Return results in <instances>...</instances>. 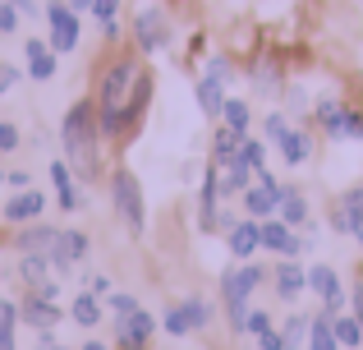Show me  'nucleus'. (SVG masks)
<instances>
[{
    "label": "nucleus",
    "instance_id": "45",
    "mask_svg": "<svg viewBox=\"0 0 363 350\" xmlns=\"http://www.w3.org/2000/svg\"><path fill=\"white\" fill-rule=\"evenodd\" d=\"M92 295H97V300L111 295V281H106V277H92Z\"/></svg>",
    "mask_w": 363,
    "mask_h": 350
},
{
    "label": "nucleus",
    "instance_id": "44",
    "mask_svg": "<svg viewBox=\"0 0 363 350\" xmlns=\"http://www.w3.org/2000/svg\"><path fill=\"white\" fill-rule=\"evenodd\" d=\"M350 305H354V318H359V327H363V286H354V295H350Z\"/></svg>",
    "mask_w": 363,
    "mask_h": 350
},
{
    "label": "nucleus",
    "instance_id": "32",
    "mask_svg": "<svg viewBox=\"0 0 363 350\" xmlns=\"http://www.w3.org/2000/svg\"><path fill=\"white\" fill-rule=\"evenodd\" d=\"M14 323H18V309L0 305V350H14Z\"/></svg>",
    "mask_w": 363,
    "mask_h": 350
},
{
    "label": "nucleus",
    "instance_id": "26",
    "mask_svg": "<svg viewBox=\"0 0 363 350\" xmlns=\"http://www.w3.org/2000/svg\"><path fill=\"white\" fill-rule=\"evenodd\" d=\"M230 166H240V171H248V175L267 171V148H262V138H244V148L235 153Z\"/></svg>",
    "mask_w": 363,
    "mask_h": 350
},
{
    "label": "nucleus",
    "instance_id": "40",
    "mask_svg": "<svg viewBox=\"0 0 363 350\" xmlns=\"http://www.w3.org/2000/svg\"><path fill=\"white\" fill-rule=\"evenodd\" d=\"M285 129H290V120H285V116H267V138H272V143L285 134Z\"/></svg>",
    "mask_w": 363,
    "mask_h": 350
},
{
    "label": "nucleus",
    "instance_id": "28",
    "mask_svg": "<svg viewBox=\"0 0 363 350\" xmlns=\"http://www.w3.org/2000/svg\"><path fill=\"white\" fill-rule=\"evenodd\" d=\"M69 314H74V323H79V327H97L101 323V300L92 295V290H83V295L74 300Z\"/></svg>",
    "mask_w": 363,
    "mask_h": 350
},
{
    "label": "nucleus",
    "instance_id": "48",
    "mask_svg": "<svg viewBox=\"0 0 363 350\" xmlns=\"http://www.w3.org/2000/svg\"><path fill=\"white\" fill-rule=\"evenodd\" d=\"M42 350H65V346H42Z\"/></svg>",
    "mask_w": 363,
    "mask_h": 350
},
{
    "label": "nucleus",
    "instance_id": "3",
    "mask_svg": "<svg viewBox=\"0 0 363 350\" xmlns=\"http://www.w3.org/2000/svg\"><path fill=\"white\" fill-rule=\"evenodd\" d=\"M262 277H267V272L257 268L253 258L235 263V268L221 272V300H225V314H230V327L240 337H244V327H248V295L262 286Z\"/></svg>",
    "mask_w": 363,
    "mask_h": 350
},
{
    "label": "nucleus",
    "instance_id": "12",
    "mask_svg": "<svg viewBox=\"0 0 363 350\" xmlns=\"http://www.w3.org/2000/svg\"><path fill=\"white\" fill-rule=\"evenodd\" d=\"M331 226L340 235H363V189H345L340 203L331 207Z\"/></svg>",
    "mask_w": 363,
    "mask_h": 350
},
{
    "label": "nucleus",
    "instance_id": "42",
    "mask_svg": "<svg viewBox=\"0 0 363 350\" xmlns=\"http://www.w3.org/2000/svg\"><path fill=\"white\" fill-rule=\"evenodd\" d=\"M230 74H235V70H230V65H225V60H212V65H207V79H221V83H225V79H230Z\"/></svg>",
    "mask_w": 363,
    "mask_h": 350
},
{
    "label": "nucleus",
    "instance_id": "49",
    "mask_svg": "<svg viewBox=\"0 0 363 350\" xmlns=\"http://www.w3.org/2000/svg\"><path fill=\"white\" fill-rule=\"evenodd\" d=\"M359 244H363V235H359Z\"/></svg>",
    "mask_w": 363,
    "mask_h": 350
},
{
    "label": "nucleus",
    "instance_id": "24",
    "mask_svg": "<svg viewBox=\"0 0 363 350\" xmlns=\"http://www.w3.org/2000/svg\"><path fill=\"white\" fill-rule=\"evenodd\" d=\"M331 318H336V314H318V318H308V350H340Z\"/></svg>",
    "mask_w": 363,
    "mask_h": 350
},
{
    "label": "nucleus",
    "instance_id": "18",
    "mask_svg": "<svg viewBox=\"0 0 363 350\" xmlns=\"http://www.w3.org/2000/svg\"><path fill=\"white\" fill-rule=\"evenodd\" d=\"M198 106H203L207 120H221V111H225V83L203 74V79H198Z\"/></svg>",
    "mask_w": 363,
    "mask_h": 350
},
{
    "label": "nucleus",
    "instance_id": "16",
    "mask_svg": "<svg viewBox=\"0 0 363 350\" xmlns=\"http://www.w3.org/2000/svg\"><path fill=\"white\" fill-rule=\"evenodd\" d=\"M18 318H28L37 332H51V327L60 323V309H55V300H46V295H37V290H33V300L18 309Z\"/></svg>",
    "mask_w": 363,
    "mask_h": 350
},
{
    "label": "nucleus",
    "instance_id": "31",
    "mask_svg": "<svg viewBox=\"0 0 363 350\" xmlns=\"http://www.w3.org/2000/svg\"><path fill=\"white\" fill-rule=\"evenodd\" d=\"M179 305H184L189 327H194V332H203V327L212 323V305H207V300H179Z\"/></svg>",
    "mask_w": 363,
    "mask_h": 350
},
{
    "label": "nucleus",
    "instance_id": "41",
    "mask_svg": "<svg viewBox=\"0 0 363 350\" xmlns=\"http://www.w3.org/2000/svg\"><path fill=\"white\" fill-rule=\"evenodd\" d=\"M257 346H262V350H285V337L272 327V332H262V337H257Z\"/></svg>",
    "mask_w": 363,
    "mask_h": 350
},
{
    "label": "nucleus",
    "instance_id": "27",
    "mask_svg": "<svg viewBox=\"0 0 363 350\" xmlns=\"http://www.w3.org/2000/svg\"><path fill=\"white\" fill-rule=\"evenodd\" d=\"M331 327H336L340 350H359V346H363V327H359L354 314H336V318H331Z\"/></svg>",
    "mask_w": 363,
    "mask_h": 350
},
{
    "label": "nucleus",
    "instance_id": "38",
    "mask_svg": "<svg viewBox=\"0 0 363 350\" xmlns=\"http://www.w3.org/2000/svg\"><path fill=\"white\" fill-rule=\"evenodd\" d=\"M14 28H18V5L5 0V5H0V33H14Z\"/></svg>",
    "mask_w": 363,
    "mask_h": 350
},
{
    "label": "nucleus",
    "instance_id": "1",
    "mask_svg": "<svg viewBox=\"0 0 363 350\" xmlns=\"http://www.w3.org/2000/svg\"><path fill=\"white\" fill-rule=\"evenodd\" d=\"M138 60L133 55H120L101 70V83H97V125H101V138H120L129 134V97H133V83H138Z\"/></svg>",
    "mask_w": 363,
    "mask_h": 350
},
{
    "label": "nucleus",
    "instance_id": "46",
    "mask_svg": "<svg viewBox=\"0 0 363 350\" xmlns=\"http://www.w3.org/2000/svg\"><path fill=\"white\" fill-rule=\"evenodd\" d=\"M9 5H18V9H33V0H9Z\"/></svg>",
    "mask_w": 363,
    "mask_h": 350
},
{
    "label": "nucleus",
    "instance_id": "33",
    "mask_svg": "<svg viewBox=\"0 0 363 350\" xmlns=\"http://www.w3.org/2000/svg\"><path fill=\"white\" fill-rule=\"evenodd\" d=\"M161 327H166L170 337H184V332H194V327H189V314H184V305H170V309H166V318H161Z\"/></svg>",
    "mask_w": 363,
    "mask_h": 350
},
{
    "label": "nucleus",
    "instance_id": "11",
    "mask_svg": "<svg viewBox=\"0 0 363 350\" xmlns=\"http://www.w3.org/2000/svg\"><path fill=\"white\" fill-rule=\"evenodd\" d=\"M133 37H138L143 51H161V46L170 42V23L161 9H143L138 18H133Z\"/></svg>",
    "mask_w": 363,
    "mask_h": 350
},
{
    "label": "nucleus",
    "instance_id": "10",
    "mask_svg": "<svg viewBox=\"0 0 363 350\" xmlns=\"http://www.w3.org/2000/svg\"><path fill=\"white\" fill-rule=\"evenodd\" d=\"M308 290L322 300V309H327V314H340V309H345V290H340V277H336V268H327V263L308 268Z\"/></svg>",
    "mask_w": 363,
    "mask_h": 350
},
{
    "label": "nucleus",
    "instance_id": "22",
    "mask_svg": "<svg viewBox=\"0 0 363 350\" xmlns=\"http://www.w3.org/2000/svg\"><path fill=\"white\" fill-rule=\"evenodd\" d=\"M28 74H33L37 83H46L55 74V51L46 42H28Z\"/></svg>",
    "mask_w": 363,
    "mask_h": 350
},
{
    "label": "nucleus",
    "instance_id": "37",
    "mask_svg": "<svg viewBox=\"0 0 363 350\" xmlns=\"http://www.w3.org/2000/svg\"><path fill=\"white\" fill-rule=\"evenodd\" d=\"M14 148H18V129L9 120H0V153H14Z\"/></svg>",
    "mask_w": 363,
    "mask_h": 350
},
{
    "label": "nucleus",
    "instance_id": "6",
    "mask_svg": "<svg viewBox=\"0 0 363 350\" xmlns=\"http://www.w3.org/2000/svg\"><path fill=\"white\" fill-rule=\"evenodd\" d=\"M240 203H244V217H253V222H272L276 207H281V185H276L267 171H257V185L244 189Z\"/></svg>",
    "mask_w": 363,
    "mask_h": 350
},
{
    "label": "nucleus",
    "instance_id": "19",
    "mask_svg": "<svg viewBox=\"0 0 363 350\" xmlns=\"http://www.w3.org/2000/svg\"><path fill=\"white\" fill-rule=\"evenodd\" d=\"M276 153H281L285 166H303V162H308V153H313V143L299 134V129H285V134L276 138Z\"/></svg>",
    "mask_w": 363,
    "mask_h": 350
},
{
    "label": "nucleus",
    "instance_id": "36",
    "mask_svg": "<svg viewBox=\"0 0 363 350\" xmlns=\"http://www.w3.org/2000/svg\"><path fill=\"white\" fill-rule=\"evenodd\" d=\"M116 9H120V0H92V14L101 18V28L116 23Z\"/></svg>",
    "mask_w": 363,
    "mask_h": 350
},
{
    "label": "nucleus",
    "instance_id": "14",
    "mask_svg": "<svg viewBox=\"0 0 363 350\" xmlns=\"http://www.w3.org/2000/svg\"><path fill=\"white\" fill-rule=\"evenodd\" d=\"M5 222H37V217L46 212V194H37V189H23V194H14L5 207Z\"/></svg>",
    "mask_w": 363,
    "mask_h": 350
},
{
    "label": "nucleus",
    "instance_id": "23",
    "mask_svg": "<svg viewBox=\"0 0 363 350\" xmlns=\"http://www.w3.org/2000/svg\"><path fill=\"white\" fill-rule=\"evenodd\" d=\"M147 102H152V74L143 70L138 83H133V97H129V111H124V120H129V129H138V120L147 116Z\"/></svg>",
    "mask_w": 363,
    "mask_h": 350
},
{
    "label": "nucleus",
    "instance_id": "4",
    "mask_svg": "<svg viewBox=\"0 0 363 350\" xmlns=\"http://www.w3.org/2000/svg\"><path fill=\"white\" fill-rule=\"evenodd\" d=\"M111 198H116V212L124 217V226L138 235L143 226H147V207H143V185H138V175L120 166V171L111 175Z\"/></svg>",
    "mask_w": 363,
    "mask_h": 350
},
{
    "label": "nucleus",
    "instance_id": "7",
    "mask_svg": "<svg viewBox=\"0 0 363 350\" xmlns=\"http://www.w3.org/2000/svg\"><path fill=\"white\" fill-rule=\"evenodd\" d=\"M152 332H157V318H152L147 309H133V314L116 318V341H120V350H147Z\"/></svg>",
    "mask_w": 363,
    "mask_h": 350
},
{
    "label": "nucleus",
    "instance_id": "2",
    "mask_svg": "<svg viewBox=\"0 0 363 350\" xmlns=\"http://www.w3.org/2000/svg\"><path fill=\"white\" fill-rule=\"evenodd\" d=\"M60 138H65V157H69V171L79 180H97V138H101V125H97V102H74L69 116L60 125Z\"/></svg>",
    "mask_w": 363,
    "mask_h": 350
},
{
    "label": "nucleus",
    "instance_id": "43",
    "mask_svg": "<svg viewBox=\"0 0 363 350\" xmlns=\"http://www.w3.org/2000/svg\"><path fill=\"white\" fill-rule=\"evenodd\" d=\"M14 79H18V74L9 70V65H0V92H9V88H14Z\"/></svg>",
    "mask_w": 363,
    "mask_h": 350
},
{
    "label": "nucleus",
    "instance_id": "8",
    "mask_svg": "<svg viewBox=\"0 0 363 350\" xmlns=\"http://www.w3.org/2000/svg\"><path fill=\"white\" fill-rule=\"evenodd\" d=\"M262 249H272L276 258H299L308 249V240L294 235V226H285L281 217H272V222H262Z\"/></svg>",
    "mask_w": 363,
    "mask_h": 350
},
{
    "label": "nucleus",
    "instance_id": "20",
    "mask_svg": "<svg viewBox=\"0 0 363 350\" xmlns=\"http://www.w3.org/2000/svg\"><path fill=\"white\" fill-rule=\"evenodd\" d=\"M51 180H55V198H60V207H65V212H74V207H79V189H74L69 162H51Z\"/></svg>",
    "mask_w": 363,
    "mask_h": 350
},
{
    "label": "nucleus",
    "instance_id": "30",
    "mask_svg": "<svg viewBox=\"0 0 363 350\" xmlns=\"http://www.w3.org/2000/svg\"><path fill=\"white\" fill-rule=\"evenodd\" d=\"M285 350H294V346H308V318H303V314H290V318H285Z\"/></svg>",
    "mask_w": 363,
    "mask_h": 350
},
{
    "label": "nucleus",
    "instance_id": "34",
    "mask_svg": "<svg viewBox=\"0 0 363 350\" xmlns=\"http://www.w3.org/2000/svg\"><path fill=\"white\" fill-rule=\"evenodd\" d=\"M248 189V171H240V166H230V171L221 175V194H230V198H240Z\"/></svg>",
    "mask_w": 363,
    "mask_h": 350
},
{
    "label": "nucleus",
    "instance_id": "39",
    "mask_svg": "<svg viewBox=\"0 0 363 350\" xmlns=\"http://www.w3.org/2000/svg\"><path fill=\"white\" fill-rule=\"evenodd\" d=\"M111 309H116V318H124V314H133V309H143L133 295H111Z\"/></svg>",
    "mask_w": 363,
    "mask_h": 350
},
{
    "label": "nucleus",
    "instance_id": "17",
    "mask_svg": "<svg viewBox=\"0 0 363 350\" xmlns=\"http://www.w3.org/2000/svg\"><path fill=\"white\" fill-rule=\"evenodd\" d=\"M244 138H248V129H230V125H225V129H216V138H212V162L221 166V171L235 162V153L244 148Z\"/></svg>",
    "mask_w": 363,
    "mask_h": 350
},
{
    "label": "nucleus",
    "instance_id": "50",
    "mask_svg": "<svg viewBox=\"0 0 363 350\" xmlns=\"http://www.w3.org/2000/svg\"><path fill=\"white\" fill-rule=\"evenodd\" d=\"M0 277H5V272H0Z\"/></svg>",
    "mask_w": 363,
    "mask_h": 350
},
{
    "label": "nucleus",
    "instance_id": "9",
    "mask_svg": "<svg viewBox=\"0 0 363 350\" xmlns=\"http://www.w3.org/2000/svg\"><path fill=\"white\" fill-rule=\"evenodd\" d=\"M46 23H51V51L55 55L79 46V14H74L69 5H51L46 9Z\"/></svg>",
    "mask_w": 363,
    "mask_h": 350
},
{
    "label": "nucleus",
    "instance_id": "29",
    "mask_svg": "<svg viewBox=\"0 0 363 350\" xmlns=\"http://www.w3.org/2000/svg\"><path fill=\"white\" fill-rule=\"evenodd\" d=\"M221 120H225L230 129H248V125H253V111H248V102H244V97H225Z\"/></svg>",
    "mask_w": 363,
    "mask_h": 350
},
{
    "label": "nucleus",
    "instance_id": "47",
    "mask_svg": "<svg viewBox=\"0 0 363 350\" xmlns=\"http://www.w3.org/2000/svg\"><path fill=\"white\" fill-rule=\"evenodd\" d=\"M83 350H106V346H101V341H88V346H83Z\"/></svg>",
    "mask_w": 363,
    "mask_h": 350
},
{
    "label": "nucleus",
    "instance_id": "15",
    "mask_svg": "<svg viewBox=\"0 0 363 350\" xmlns=\"http://www.w3.org/2000/svg\"><path fill=\"white\" fill-rule=\"evenodd\" d=\"M272 277H276V295L281 300H299L303 290H308V272H303L294 258H281V268H276Z\"/></svg>",
    "mask_w": 363,
    "mask_h": 350
},
{
    "label": "nucleus",
    "instance_id": "25",
    "mask_svg": "<svg viewBox=\"0 0 363 350\" xmlns=\"http://www.w3.org/2000/svg\"><path fill=\"white\" fill-rule=\"evenodd\" d=\"M276 217H281L285 226H303V222H308V203H303L299 189H281V207H276Z\"/></svg>",
    "mask_w": 363,
    "mask_h": 350
},
{
    "label": "nucleus",
    "instance_id": "35",
    "mask_svg": "<svg viewBox=\"0 0 363 350\" xmlns=\"http://www.w3.org/2000/svg\"><path fill=\"white\" fill-rule=\"evenodd\" d=\"M262 332H272V318H267L262 309H248V327H244V337H262Z\"/></svg>",
    "mask_w": 363,
    "mask_h": 350
},
{
    "label": "nucleus",
    "instance_id": "21",
    "mask_svg": "<svg viewBox=\"0 0 363 350\" xmlns=\"http://www.w3.org/2000/svg\"><path fill=\"white\" fill-rule=\"evenodd\" d=\"M55 240H60L55 226H28V231L18 235V249H23V253H51Z\"/></svg>",
    "mask_w": 363,
    "mask_h": 350
},
{
    "label": "nucleus",
    "instance_id": "13",
    "mask_svg": "<svg viewBox=\"0 0 363 350\" xmlns=\"http://www.w3.org/2000/svg\"><path fill=\"white\" fill-rule=\"evenodd\" d=\"M225 244H230V258H235V263H248L257 249H262V222L244 217V222L235 226L230 235H225Z\"/></svg>",
    "mask_w": 363,
    "mask_h": 350
},
{
    "label": "nucleus",
    "instance_id": "5",
    "mask_svg": "<svg viewBox=\"0 0 363 350\" xmlns=\"http://www.w3.org/2000/svg\"><path fill=\"white\" fill-rule=\"evenodd\" d=\"M318 125L327 129L331 138H363V111L340 106L336 97H322L318 102Z\"/></svg>",
    "mask_w": 363,
    "mask_h": 350
}]
</instances>
